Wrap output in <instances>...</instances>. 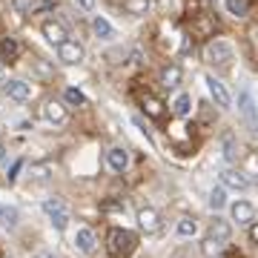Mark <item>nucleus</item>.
<instances>
[{
	"label": "nucleus",
	"instance_id": "nucleus-7",
	"mask_svg": "<svg viewBox=\"0 0 258 258\" xmlns=\"http://www.w3.org/2000/svg\"><path fill=\"white\" fill-rule=\"evenodd\" d=\"M40 32H43V37H46L52 46H57V43H63L66 37H69V29L60 23V20H43V26H40Z\"/></svg>",
	"mask_w": 258,
	"mask_h": 258
},
{
	"label": "nucleus",
	"instance_id": "nucleus-18",
	"mask_svg": "<svg viewBox=\"0 0 258 258\" xmlns=\"http://www.w3.org/2000/svg\"><path fill=\"white\" fill-rule=\"evenodd\" d=\"M141 109L147 112L149 118H164V101L161 98H155L152 92H147V95H141Z\"/></svg>",
	"mask_w": 258,
	"mask_h": 258
},
{
	"label": "nucleus",
	"instance_id": "nucleus-12",
	"mask_svg": "<svg viewBox=\"0 0 258 258\" xmlns=\"http://www.w3.org/2000/svg\"><path fill=\"white\" fill-rule=\"evenodd\" d=\"M3 92L9 95L12 101L23 103V101H29V98H32V86H29L26 81H18V78H15V81H6V83H3Z\"/></svg>",
	"mask_w": 258,
	"mask_h": 258
},
{
	"label": "nucleus",
	"instance_id": "nucleus-37",
	"mask_svg": "<svg viewBox=\"0 0 258 258\" xmlns=\"http://www.w3.org/2000/svg\"><path fill=\"white\" fill-rule=\"evenodd\" d=\"M6 81H9V63L0 60V83H6Z\"/></svg>",
	"mask_w": 258,
	"mask_h": 258
},
{
	"label": "nucleus",
	"instance_id": "nucleus-38",
	"mask_svg": "<svg viewBox=\"0 0 258 258\" xmlns=\"http://www.w3.org/2000/svg\"><path fill=\"white\" fill-rule=\"evenodd\" d=\"M249 238H252V244L258 247V224H249Z\"/></svg>",
	"mask_w": 258,
	"mask_h": 258
},
{
	"label": "nucleus",
	"instance_id": "nucleus-33",
	"mask_svg": "<svg viewBox=\"0 0 258 258\" xmlns=\"http://www.w3.org/2000/svg\"><path fill=\"white\" fill-rule=\"evenodd\" d=\"M204 252H207V255H218V252H221V241H212V238H207L204 241Z\"/></svg>",
	"mask_w": 258,
	"mask_h": 258
},
{
	"label": "nucleus",
	"instance_id": "nucleus-36",
	"mask_svg": "<svg viewBox=\"0 0 258 258\" xmlns=\"http://www.w3.org/2000/svg\"><path fill=\"white\" fill-rule=\"evenodd\" d=\"M46 9H55V0H37L35 12H46Z\"/></svg>",
	"mask_w": 258,
	"mask_h": 258
},
{
	"label": "nucleus",
	"instance_id": "nucleus-26",
	"mask_svg": "<svg viewBox=\"0 0 258 258\" xmlns=\"http://www.w3.org/2000/svg\"><path fill=\"white\" fill-rule=\"evenodd\" d=\"M227 207V189L224 186H212V192H210V210H224Z\"/></svg>",
	"mask_w": 258,
	"mask_h": 258
},
{
	"label": "nucleus",
	"instance_id": "nucleus-40",
	"mask_svg": "<svg viewBox=\"0 0 258 258\" xmlns=\"http://www.w3.org/2000/svg\"><path fill=\"white\" fill-rule=\"evenodd\" d=\"M0 212H3V207H0Z\"/></svg>",
	"mask_w": 258,
	"mask_h": 258
},
{
	"label": "nucleus",
	"instance_id": "nucleus-20",
	"mask_svg": "<svg viewBox=\"0 0 258 258\" xmlns=\"http://www.w3.org/2000/svg\"><path fill=\"white\" fill-rule=\"evenodd\" d=\"M172 115H175V118H189V115H192V95L178 92L175 101H172Z\"/></svg>",
	"mask_w": 258,
	"mask_h": 258
},
{
	"label": "nucleus",
	"instance_id": "nucleus-11",
	"mask_svg": "<svg viewBox=\"0 0 258 258\" xmlns=\"http://www.w3.org/2000/svg\"><path fill=\"white\" fill-rule=\"evenodd\" d=\"M43 118L49 123H55V126H63L66 120H69V112H66V106L60 101H46L43 103Z\"/></svg>",
	"mask_w": 258,
	"mask_h": 258
},
{
	"label": "nucleus",
	"instance_id": "nucleus-30",
	"mask_svg": "<svg viewBox=\"0 0 258 258\" xmlns=\"http://www.w3.org/2000/svg\"><path fill=\"white\" fill-rule=\"evenodd\" d=\"M32 175H35L37 181H46V178L52 175V166L49 164H32Z\"/></svg>",
	"mask_w": 258,
	"mask_h": 258
},
{
	"label": "nucleus",
	"instance_id": "nucleus-8",
	"mask_svg": "<svg viewBox=\"0 0 258 258\" xmlns=\"http://www.w3.org/2000/svg\"><path fill=\"white\" fill-rule=\"evenodd\" d=\"M221 186L224 189H247L249 186V178L238 169H232V166H224L221 169Z\"/></svg>",
	"mask_w": 258,
	"mask_h": 258
},
{
	"label": "nucleus",
	"instance_id": "nucleus-5",
	"mask_svg": "<svg viewBox=\"0 0 258 258\" xmlns=\"http://www.w3.org/2000/svg\"><path fill=\"white\" fill-rule=\"evenodd\" d=\"M43 212L49 215V221L55 230H66V224H69V210L63 207L60 198H46L43 201Z\"/></svg>",
	"mask_w": 258,
	"mask_h": 258
},
{
	"label": "nucleus",
	"instance_id": "nucleus-27",
	"mask_svg": "<svg viewBox=\"0 0 258 258\" xmlns=\"http://www.w3.org/2000/svg\"><path fill=\"white\" fill-rule=\"evenodd\" d=\"M63 101L69 103V106H86V95H83L78 86H69L63 92Z\"/></svg>",
	"mask_w": 258,
	"mask_h": 258
},
{
	"label": "nucleus",
	"instance_id": "nucleus-4",
	"mask_svg": "<svg viewBox=\"0 0 258 258\" xmlns=\"http://www.w3.org/2000/svg\"><path fill=\"white\" fill-rule=\"evenodd\" d=\"M238 112H241V118H244V123H247L252 132H258V106H255V98H252L247 89L238 92Z\"/></svg>",
	"mask_w": 258,
	"mask_h": 258
},
{
	"label": "nucleus",
	"instance_id": "nucleus-17",
	"mask_svg": "<svg viewBox=\"0 0 258 258\" xmlns=\"http://www.w3.org/2000/svg\"><path fill=\"white\" fill-rule=\"evenodd\" d=\"M120 9L132 18H147L152 12V0H120Z\"/></svg>",
	"mask_w": 258,
	"mask_h": 258
},
{
	"label": "nucleus",
	"instance_id": "nucleus-23",
	"mask_svg": "<svg viewBox=\"0 0 258 258\" xmlns=\"http://www.w3.org/2000/svg\"><path fill=\"white\" fill-rule=\"evenodd\" d=\"M92 32H95V37H101V40H109V37L115 35L112 23L103 18V15H95V18H92Z\"/></svg>",
	"mask_w": 258,
	"mask_h": 258
},
{
	"label": "nucleus",
	"instance_id": "nucleus-6",
	"mask_svg": "<svg viewBox=\"0 0 258 258\" xmlns=\"http://www.w3.org/2000/svg\"><path fill=\"white\" fill-rule=\"evenodd\" d=\"M204 83H207V89H210V98L215 101V106H221V109H230L232 106V95L227 92V86H224L215 75H207L204 78Z\"/></svg>",
	"mask_w": 258,
	"mask_h": 258
},
{
	"label": "nucleus",
	"instance_id": "nucleus-34",
	"mask_svg": "<svg viewBox=\"0 0 258 258\" xmlns=\"http://www.w3.org/2000/svg\"><path fill=\"white\" fill-rule=\"evenodd\" d=\"M244 175H255V184H258V155L247 158V172H244Z\"/></svg>",
	"mask_w": 258,
	"mask_h": 258
},
{
	"label": "nucleus",
	"instance_id": "nucleus-3",
	"mask_svg": "<svg viewBox=\"0 0 258 258\" xmlns=\"http://www.w3.org/2000/svg\"><path fill=\"white\" fill-rule=\"evenodd\" d=\"M57 60L60 63H66V66H78V63H83V57H86V49L78 43V40H72V37H66L63 43H57Z\"/></svg>",
	"mask_w": 258,
	"mask_h": 258
},
{
	"label": "nucleus",
	"instance_id": "nucleus-14",
	"mask_svg": "<svg viewBox=\"0 0 258 258\" xmlns=\"http://www.w3.org/2000/svg\"><path fill=\"white\" fill-rule=\"evenodd\" d=\"M230 215H232V221H238V224H252L255 221V207L249 201H235L230 207Z\"/></svg>",
	"mask_w": 258,
	"mask_h": 258
},
{
	"label": "nucleus",
	"instance_id": "nucleus-25",
	"mask_svg": "<svg viewBox=\"0 0 258 258\" xmlns=\"http://www.w3.org/2000/svg\"><path fill=\"white\" fill-rule=\"evenodd\" d=\"M224 6L232 18H247L249 15V0H224Z\"/></svg>",
	"mask_w": 258,
	"mask_h": 258
},
{
	"label": "nucleus",
	"instance_id": "nucleus-32",
	"mask_svg": "<svg viewBox=\"0 0 258 258\" xmlns=\"http://www.w3.org/2000/svg\"><path fill=\"white\" fill-rule=\"evenodd\" d=\"M0 218H3V224H6V227H15V224H18V210H15V207H9V210L0 212Z\"/></svg>",
	"mask_w": 258,
	"mask_h": 258
},
{
	"label": "nucleus",
	"instance_id": "nucleus-28",
	"mask_svg": "<svg viewBox=\"0 0 258 258\" xmlns=\"http://www.w3.org/2000/svg\"><path fill=\"white\" fill-rule=\"evenodd\" d=\"M35 6L37 0H12V9L18 15H35Z\"/></svg>",
	"mask_w": 258,
	"mask_h": 258
},
{
	"label": "nucleus",
	"instance_id": "nucleus-22",
	"mask_svg": "<svg viewBox=\"0 0 258 258\" xmlns=\"http://www.w3.org/2000/svg\"><path fill=\"white\" fill-rule=\"evenodd\" d=\"M221 149H224L227 164H235V161H238V144H235V135H232V132H224L221 135Z\"/></svg>",
	"mask_w": 258,
	"mask_h": 258
},
{
	"label": "nucleus",
	"instance_id": "nucleus-41",
	"mask_svg": "<svg viewBox=\"0 0 258 258\" xmlns=\"http://www.w3.org/2000/svg\"><path fill=\"white\" fill-rule=\"evenodd\" d=\"M0 258H3V255H0Z\"/></svg>",
	"mask_w": 258,
	"mask_h": 258
},
{
	"label": "nucleus",
	"instance_id": "nucleus-10",
	"mask_svg": "<svg viewBox=\"0 0 258 258\" xmlns=\"http://www.w3.org/2000/svg\"><path fill=\"white\" fill-rule=\"evenodd\" d=\"M75 247H78V252H83V255H92L95 247H98L95 232L89 230V227H78V232H75Z\"/></svg>",
	"mask_w": 258,
	"mask_h": 258
},
{
	"label": "nucleus",
	"instance_id": "nucleus-21",
	"mask_svg": "<svg viewBox=\"0 0 258 258\" xmlns=\"http://www.w3.org/2000/svg\"><path fill=\"white\" fill-rule=\"evenodd\" d=\"M230 235H232V227L227 221H221V218H215V221L210 224V235L207 238H212V241H230Z\"/></svg>",
	"mask_w": 258,
	"mask_h": 258
},
{
	"label": "nucleus",
	"instance_id": "nucleus-1",
	"mask_svg": "<svg viewBox=\"0 0 258 258\" xmlns=\"http://www.w3.org/2000/svg\"><path fill=\"white\" fill-rule=\"evenodd\" d=\"M135 247H138V235L135 232L123 230V227H112L106 232V252L112 258H129L135 252Z\"/></svg>",
	"mask_w": 258,
	"mask_h": 258
},
{
	"label": "nucleus",
	"instance_id": "nucleus-29",
	"mask_svg": "<svg viewBox=\"0 0 258 258\" xmlns=\"http://www.w3.org/2000/svg\"><path fill=\"white\" fill-rule=\"evenodd\" d=\"M32 69H35V72L40 75V78H46V81L52 78V75H55V72H52V66H49L46 60H43V57H35V60H32Z\"/></svg>",
	"mask_w": 258,
	"mask_h": 258
},
{
	"label": "nucleus",
	"instance_id": "nucleus-35",
	"mask_svg": "<svg viewBox=\"0 0 258 258\" xmlns=\"http://www.w3.org/2000/svg\"><path fill=\"white\" fill-rule=\"evenodd\" d=\"M75 6H78L83 15H92L95 12V0H75Z\"/></svg>",
	"mask_w": 258,
	"mask_h": 258
},
{
	"label": "nucleus",
	"instance_id": "nucleus-16",
	"mask_svg": "<svg viewBox=\"0 0 258 258\" xmlns=\"http://www.w3.org/2000/svg\"><path fill=\"white\" fill-rule=\"evenodd\" d=\"M106 164H109L112 172H123L129 166V152L123 147H112L109 152H106Z\"/></svg>",
	"mask_w": 258,
	"mask_h": 258
},
{
	"label": "nucleus",
	"instance_id": "nucleus-2",
	"mask_svg": "<svg viewBox=\"0 0 258 258\" xmlns=\"http://www.w3.org/2000/svg\"><path fill=\"white\" fill-rule=\"evenodd\" d=\"M204 60L212 66H218V69H227V66L235 60V49H232L230 40H224V37H212L207 49H204Z\"/></svg>",
	"mask_w": 258,
	"mask_h": 258
},
{
	"label": "nucleus",
	"instance_id": "nucleus-19",
	"mask_svg": "<svg viewBox=\"0 0 258 258\" xmlns=\"http://www.w3.org/2000/svg\"><path fill=\"white\" fill-rule=\"evenodd\" d=\"M20 52H23V49H20V43L15 40V37H3V40H0V60H3V63L18 60Z\"/></svg>",
	"mask_w": 258,
	"mask_h": 258
},
{
	"label": "nucleus",
	"instance_id": "nucleus-15",
	"mask_svg": "<svg viewBox=\"0 0 258 258\" xmlns=\"http://www.w3.org/2000/svg\"><path fill=\"white\" fill-rule=\"evenodd\" d=\"M212 35H215V18L212 15H195L192 37H212Z\"/></svg>",
	"mask_w": 258,
	"mask_h": 258
},
{
	"label": "nucleus",
	"instance_id": "nucleus-39",
	"mask_svg": "<svg viewBox=\"0 0 258 258\" xmlns=\"http://www.w3.org/2000/svg\"><path fill=\"white\" fill-rule=\"evenodd\" d=\"M3 158H6V149H3V147H0V161H3Z\"/></svg>",
	"mask_w": 258,
	"mask_h": 258
},
{
	"label": "nucleus",
	"instance_id": "nucleus-24",
	"mask_svg": "<svg viewBox=\"0 0 258 258\" xmlns=\"http://www.w3.org/2000/svg\"><path fill=\"white\" fill-rule=\"evenodd\" d=\"M175 232H178V238H195V235H198V221L189 218V215H184V218L178 221Z\"/></svg>",
	"mask_w": 258,
	"mask_h": 258
},
{
	"label": "nucleus",
	"instance_id": "nucleus-31",
	"mask_svg": "<svg viewBox=\"0 0 258 258\" xmlns=\"http://www.w3.org/2000/svg\"><path fill=\"white\" fill-rule=\"evenodd\" d=\"M23 166H26V161H23V158H18V161H15V164L9 166V184H15V181H18V175H20V169H23Z\"/></svg>",
	"mask_w": 258,
	"mask_h": 258
},
{
	"label": "nucleus",
	"instance_id": "nucleus-9",
	"mask_svg": "<svg viewBox=\"0 0 258 258\" xmlns=\"http://www.w3.org/2000/svg\"><path fill=\"white\" fill-rule=\"evenodd\" d=\"M138 227L144 232H149V235L158 232V230H161V212L152 210V207H141V210H138Z\"/></svg>",
	"mask_w": 258,
	"mask_h": 258
},
{
	"label": "nucleus",
	"instance_id": "nucleus-13",
	"mask_svg": "<svg viewBox=\"0 0 258 258\" xmlns=\"http://www.w3.org/2000/svg\"><path fill=\"white\" fill-rule=\"evenodd\" d=\"M181 78H184V72H181L178 63H166L164 69L158 72V81H161V86H166V89H178V86H181Z\"/></svg>",
	"mask_w": 258,
	"mask_h": 258
}]
</instances>
